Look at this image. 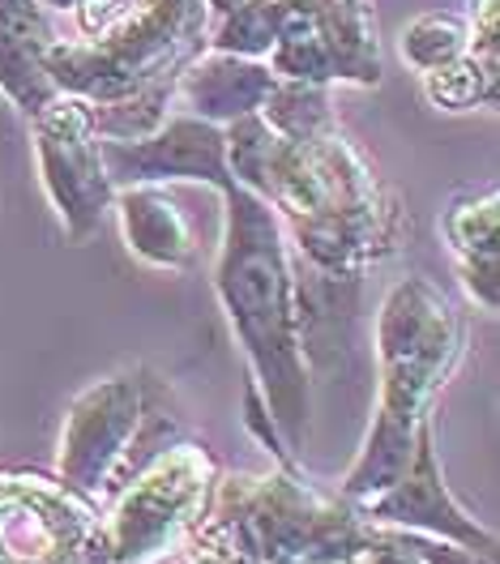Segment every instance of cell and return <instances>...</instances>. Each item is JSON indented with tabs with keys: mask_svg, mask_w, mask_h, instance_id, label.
I'll list each match as a JSON object with an SVG mask.
<instances>
[{
	"mask_svg": "<svg viewBox=\"0 0 500 564\" xmlns=\"http://www.w3.org/2000/svg\"><path fill=\"white\" fill-rule=\"evenodd\" d=\"M145 406V372H120L73 398L61 427V479L104 505Z\"/></svg>",
	"mask_w": 500,
	"mask_h": 564,
	"instance_id": "obj_8",
	"label": "cell"
},
{
	"mask_svg": "<svg viewBox=\"0 0 500 564\" xmlns=\"http://www.w3.org/2000/svg\"><path fill=\"white\" fill-rule=\"evenodd\" d=\"M279 86V73L265 61L231 56V52H202L176 86V99L188 116H202L210 124H231L240 116L261 111L270 90Z\"/></svg>",
	"mask_w": 500,
	"mask_h": 564,
	"instance_id": "obj_12",
	"label": "cell"
},
{
	"mask_svg": "<svg viewBox=\"0 0 500 564\" xmlns=\"http://www.w3.org/2000/svg\"><path fill=\"white\" fill-rule=\"evenodd\" d=\"M56 39L61 31L39 0H0V95L26 120L61 95L43 69V56Z\"/></svg>",
	"mask_w": 500,
	"mask_h": 564,
	"instance_id": "obj_11",
	"label": "cell"
},
{
	"mask_svg": "<svg viewBox=\"0 0 500 564\" xmlns=\"http://www.w3.org/2000/svg\"><path fill=\"white\" fill-rule=\"evenodd\" d=\"M466 351V321L428 279L393 282L377 313V411L356 466L338 496L363 500L390 488L411 458L415 427L432 415V398Z\"/></svg>",
	"mask_w": 500,
	"mask_h": 564,
	"instance_id": "obj_4",
	"label": "cell"
},
{
	"mask_svg": "<svg viewBox=\"0 0 500 564\" xmlns=\"http://www.w3.org/2000/svg\"><path fill=\"white\" fill-rule=\"evenodd\" d=\"M377 530L351 500L317 492L300 470L218 475L180 564H338L363 556Z\"/></svg>",
	"mask_w": 500,
	"mask_h": 564,
	"instance_id": "obj_5",
	"label": "cell"
},
{
	"mask_svg": "<svg viewBox=\"0 0 500 564\" xmlns=\"http://www.w3.org/2000/svg\"><path fill=\"white\" fill-rule=\"evenodd\" d=\"M218 484V466L197 441H176L150 458L99 505L81 547L90 564H167L202 527Z\"/></svg>",
	"mask_w": 500,
	"mask_h": 564,
	"instance_id": "obj_6",
	"label": "cell"
},
{
	"mask_svg": "<svg viewBox=\"0 0 500 564\" xmlns=\"http://www.w3.org/2000/svg\"><path fill=\"white\" fill-rule=\"evenodd\" d=\"M398 534L424 564H497V556L470 552V547L449 543V539H432V534H420V530H398Z\"/></svg>",
	"mask_w": 500,
	"mask_h": 564,
	"instance_id": "obj_20",
	"label": "cell"
},
{
	"mask_svg": "<svg viewBox=\"0 0 500 564\" xmlns=\"http://www.w3.org/2000/svg\"><path fill=\"white\" fill-rule=\"evenodd\" d=\"M206 0H138L99 35L56 39L43 69L90 107L99 141H138L172 116L180 77L206 52Z\"/></svg>",
	"mask_w": 500,
	"mask_h": 564,
	"instance_id": "obj_3",
	"label": "cell"
},
{
	"mask_svg": "<svg viewBox=\"0 0 500 564\" xmlns=\"http://www.w3.org/2000/svg\"><path fill=\"white\" fill-rule=\"evenodd\" d=\"M363 556H368V564H424L406 543H402V534H398L393 527L377 530V543H372Z\"/></svg>",
	"mask_w": 500,
	"mask_h": 564,
	"instance_id": "obj_21",
	"label": "cell"
},
{
	"mask_svg": "<svg viewBox=\"0 0 500 564\" xmlns=\"http://www.w3.org/2000/svg\"><path fill=\"white\" fill-rule=\"evenodd\" d=\"M497 210H500L497 188H483V193L454 197L445 206V214H441V236H445V245H449L454 261H458L466 295L483 313H497V300H500Z\"/></svg>",
	"mask_w": 500,
	"mask_h": 564,
	"instance_id": "obj_14",
	"label": "cell"
},
{
	"mask_svg": "<svg viewBox=\"0 0 500 564\" xmlns=\"http://www.w3.org/2000/svg\"><path fill=\"white\" fill-rule=\"evenodd\" d=\"M420 82H424V99L441 111H470V107L500 104V77L483 73L470 56H458L445 69L424 73Z\"/></svg>",
	"mask_w": 500,
	"mask_h": 564,
	"instance_id": "obj_18",
	"label": "cell"
},
{
	"mask_svg": "<svg viewBox=\"0 0 500 564\" xmlns=\"http://www.w3.org/2000/svg\"><path fill=\"white\" fill-rule=\"evenodd\" d=\"M338 564H368V556H351V561H338Z\"/></svg>",
	"mask_w": 500,
	"mask_h": 564,
	"instance_id": "obj_22",
	"label": "cell"
},
{
	"mask_svg": "<svg viewBox=\"0 0 500 564\" xmlns=\"http://www.w3.org/2000/svg\"><path fill=\"white\" fill-rule=\"evenodd\" d=\"M210 26H206V52H231L265 61L274 39L283 31V0H206Z\"/></svg>",
	"mask_w": 500,
	"mask_h": 564,
	"instance_id": "obj_16",
	"label": "cell"
},
{
	"mask_svg": "<svg viewBox=\"0 0 500 564\" xmlns=\"http://www.w3.org/2000/svg\"><path fill=\"white\" fill-rule=\"evenodd\" d=\"M104 167L116 188L197 180V184H210L222 193L231 184L222 124H210L188 111L167 116L154 133L138 141H104Z\"/></svg>",
	"mask_w": 500,
	"mask_h": 564,
	"instance_id": "obj_10",
	"label": "cell"
},
{
	"mask_svg": "<svg viewBox=\"0 0 500 564\" xmlns=\"http://www.w3.org/2000/svg\"><path fill=\"white\" fill-rule=\"evenodd\" d=\"M222 138L231 180L279 214L304 270L356 286L398 248L402 206L347 141L338 116L286 138L252 111L222 124Z\"/></svg>",
	"mask_w": 500,
	"mask_h": 564,
	"instance_id": "obj_1",
	"label": "cell"
},
{
	"mask_svg": "<svg viewBox=\"0 0 500 564\" xmlns=\"http://www.w3.org/2000/svg\"><path fill=\"white\" fill-rule=\"evenodd\" d=\"M35 163L43 193L69 240H90L111 210L116 184L104 167V141L90 124V107L73 95H56L31 116Z\"/></svg>",
	"mask_w": 500,
	"mask_h": 564,
	"instance_id": "obj_7",
	"label": "cell"
},
{
	"mask_svg": "<svg viewBox=\"0 0 500 564\" xmlns=\"http://www.w3.org/2000/svg\"><path fill=\"white\" fill-rule=\"evenodd\" d=\"M398 47H402V61L420 77L432 69H445L458 56H466V18H458V13H420L402 31Z\"/></svg>",
	"mask_w": 500,
	"mask_h": 564,
	"instance_id": "obj_17",
	"label": "cell"
},
{
	"mask_svg": "<svg viewBox=\"0 0 500 564\" xmlns=\"http://www.w3.org/2000/svg\"><path fill=\"white\" fill-rule=\"evenodd\" d=\"M466 56L483 73L500 77V0H470L466 18Z\"/></svg>",
	"mask_w": 500,
	"mask_h": 564,
	"instance_id": "obj_19",
	"label": "cell"
},
{
	"mask_svg": "<svg viewBox=\"0 0 500 564\" xmlns=\"http://www.w3.org/2000/svg\"><path fill=\"white\" fill-rule=\"evenodd\" d=\"M218 197H222V245L215 261L218 304L249 359L252 386L279 427L286 454L295 458V449H304L308 436V347H304L291 245L279 214L244 184L231 180Z\"/></svg>",
	"mask_w": 500,
	"mask_h": 564,
	"instance_id": "obj_2",
	"label": "cell"
},
{
	"mask_svg": "<svg viewBox=\"0 0 500 564\" xmlns=\"http://www.w3.org/2000/svg\"><path fill=\"white\" fill-rule=\"evenodd\" d=\"M111 210L120 214V231L129 252L159 265V270H188L197 261V236L193 223L180 214L176 197L167 193V184H129L116 188Z\"/></svg>",
	"mask_w": 500,
	"mask_h": 564,
	"instance_id": "obj_13",
	"label": "cell"
},
{
	"mask_svg": "<svg viewBox=\"0 0 500 564\" xmlns=\"http://www.w3.org/2000/svg\"><path fill=\"white\" fill-rule=\"evenodd\" d=\"M322 43L334 86H381V39L372 0H300Z\"/></svg>",
	"mask_w": 500,
	"mask_h": 564,
	"instance_id": "obj_15",
	"label": "cell"
},
{
	"mask_svg": "<svg viewBox=\"0 0 500 564\" xmlns=\"http://www.w3.org/2000/svg\"><path fill=\"white\" fill-rule=\"evenodd\" d=\"M356 513L372 527L420 530V534H432V539H449V543H463L470 552L497 556V534L488 527H479L441 479L436 441H432V415L415 427L411 458L398 470V479L377 496L356 500Z\"/></svg>",
	"mask_w": 500,
	"mask_h": 564,
	"instance_id": "obj_9",
	"label": "cell"
}]
</instances>
